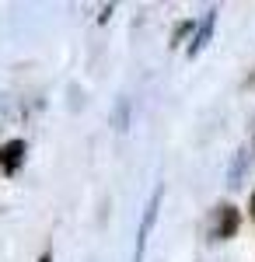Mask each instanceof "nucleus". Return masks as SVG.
I'll return each mask as SVG.
<instances>
[{
	"mask_svg": "<svg viewBox=\"0 0 255 262\" xmlns=\"http://www.w3.org/2000/svg\"><path fill=\"white\" fill-rule=\"evenodd\" d=\"M252 88H255V74H252Z\"/></svg>",
	"mask_w": 255,
	"mask_h": 262,
	"instance_id": "obj_6",
	"label": "nucleus"
},
{
	"mask_svg": "<svg viewBox=\"0 0 255 262\" xmlns=\"http://www.w3.org/2000/svg\"><path fill=\"white\" fill-rule=\"evenodd\" d=\"M157 203H161V189H157L151 203H147V210H143V224H140V238H137V255L133 262H143V248H147V234H151V227H154V217H157Z\"/></svg>",
	"mask_w": 255,
	"mask_h": 262,
	"instance_id": "obj_1",
	"label": "nucleus"
},
{
	"mask_svg": "<svg viewBox=\"0 0 255 262\" xmlns=\"http://www.w3.org/2000/svg\"><path fill=\"white\" fill-rule=\"evenodd\" d=\"M42 262H49V259H42Z\"/></svg>",
	"mask_w": 255,
	"mask_h": 262,
	"instance_id": "obj_7",
	"label": "nucleus"
},
{
	"mask_svg": "<svg viewBox=\"0 0 255 262\" xmlns=\"http://www.w3.org/2000/svg\"><path fill=\"white\" fill-rule=\"evenodd\" d=\"M21 154H25V143H21V140L4 143V147H0V164H4L7 171H14V168H18V161H21Z\"/></svg>",
	"mask_w": 255,
	"mask_h": 262,
	"instance_id": "obj_4",
	"label": "nucleus"
},
{
	"mask_svg": "<svg viewBox=\"0 0 255 262\" xmlns=\"http://www.w3.org/2000/svg\"><path fill=\"white\" fill-rule=\"evenodd\" d=\"M252 221H255V192H252Z\"/></svg>",
	"mask_w": 255,
	"mask_h": 262,
	"instance_id": "obj_5",
	"label": "nucleus"
},
{
	"mask_svg": "<svg viewBox=\"0 0 255 262\" xmlns=\"http://www.w3.org/2000/svg\"><path fill=\"white\" fill-rule=\"evenodd\" d=\"M214 21H217V11H206V18H203V28L196 32V39H193V46H189V56H196L199 49L206 46V39L214 35Z\"/></svg>",
	"mask_w": 255,
	"mask_h": 262,
	"instance_id": "obj_3",
	"label": "nucleus"
},
{
	"mask_svg": "<svg viewBox=\"0 0 255 262\" xmlns=\"http://www.w3.org/2000/svg\"><path fill=\"white\" fill-rule=\"evenodd\" d=\"M238 224H241V217H238L235 206H217V224H214V238H231L238 231Z\"/></svg>",
	"mask_w": 255,
	"mask_h": 262,
	"instance_id": "obj_2",
	"label": "nucleus"
}]
</instances>
